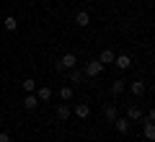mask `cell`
Here are the masks:
<instances>
[{
	"instance_id": "cell-1",
	"label": "cell",
	"mask_w": 155,
	"mask_h": 142,
	"mask_svg": "<svg viewBox=\"0 0 155 142\" xmlns=\"http://www.w3.org/2000/svg\"><path fill=\"white\" fill-rule=\"evenodd\" d=\"M101 72H104V65H101L98 60H91V62H85V70H83V75H88V78H98Z\"/></svg>"
},
{
	"instance_id": "cell-2",
	"label": "cell",
	"mask_w": 155,
	"mask_h": 142,
	"mask_svg": "<svg viewBox=\"0 0 155 142\" xmlns=\"http://www.w3.org/2000/svg\"><path fill=\"white\" fill-rule=\"evenodd\" d=\"M111 124H114V129L119 132V134H129V129H132V121H129L127 116H116Z\"/></svg>"
},
{
	"instance_id": "cell-3",
	"label": "cell",
	"mask_w": 155,
	"mask_h": 142,
	"mask_svg": "<svg viewBox=\"0 0 155 142\" xmlns=\"http://www.w3.org/2000/svg\"><path fill=\"white\" fill-rule=\"evenodd\" d=\"M57 62L62 65V70H65V72H67V70H72V67H78V57L72 54V52H65V54H62Z\"/></svg>"
},
{
	"instance_id": "cell-4",
	"label": "cell",
	"mask_w": 155,
	"mask_h": 142,
	"mask_svg": "<svg viewBox=\"0 0 155 142\" xmlns=\"http://www.w3.org/2000/svg\"><path fill=\"white\" fill-rule=\"evenodd\" d=\"M54 116H57L60 121H67V119L72 116V109H70L67 104H57V106H54Z\"/></svg>"
},
{
	"instance_id": "cell-5",
	"label": "cell",
	"mask_w": 155,
	"mask_h": 142,
	"mask_svg": "<svg viewBox=\"0 0 155 142\" xmlns=\"http://www.w3.org/2000/svg\"><path fill=\"white\" fill-rule=\"evenodd\" d=\"M34 93H36V98H39V104H47V101H49L52 96H54V91H52L49 85H41V88H36V91H34Z\"/></svg>"
},
{
	"instance_id": "cell-6",
	"label": "cell",
	"mask_w": 155,
	"mask_h": 142,
	"mask_svg": "<svg viewBox=\"0 0 155 142\" xmlns=\"http://www.w3.org/2000/svg\"><path fill=\"white\" fill-rule=\"evenodd\" d=\"M127 91L132 93V96H142V93L147 91V85H145L142 80H132V83H127Z\"/></svg>"
},
{
	"instance_id": "cell-7",
	"label": "cell",
	"mask_w": 155,
	"mask_h": 142,
	"mask_svg": "<svg viewBox=\"0 0 155 142\" xmlns=\"http://www.w3.org/2000/svg\"><path fill=\"white\" fill-rule=\"evenodd\" d=\"M127 119L132 121V124H134V121H140V119H142V109H140L137 104H129L127 106Z\"/></svg>"
},
{
	"instance_id": "cell-8",
	"label": "cell",
	"mask_w": 155,
	"mask_h": 142,
	"mask_svg": "<svg viewBox=\"0 0 155 142\" xmlns=\"http://www.w3.org/2000/svg\"><path fill=\"white\" fill-rule=\"evenodd\" d=\"M114 65L119 67V70H129V67H132V57H129V54H116L114 57Z\"/></svg>"
},
{
	"instance_id": "cell-9",
	"label": "cell",
	"mask_w": 155,
	"mask_h": 142,
	"mask_svg": "<svg viewBox=\"0 0 155 142\" xmlns=\"http://www.w3.org/2000/svg\"><path fill=\"white\" fill-rule=\"evenodd\" d=\"M72 114H75L78 119H88V116H91V106H88V104H75Z\"/></svg>"
},
{
	"instance_id": "cell-10",
	"label": "cell",
	"mask_w": 155,
	"mask_h": 142,
	"mask_svg": "<svg viewBox=\"0 0 155 142\" xmlns=\"http://www.w3.org/2000/svg\"><path fill=\"white\" fill-rule=\"evenodd\" d=\"M127 83H129V80H124V78L114 80V83H111V93H114V96H122V93L127 91Z\"/></svg>"
},
{
	"instance_id": "cell-11",
	"label": "cell",
	"mask_w": 155,
	"mask_h": 142,
	"mask_svg": "<svg viewBox=\"0 0 155 142\" xmlns=\"http://www.w3.org/2000/svg\"><path fill=\"white\" fill-rule=\"evenodd\" d=\"M36 106H39L36 93H26V98H23V109H26V111H34Z\"/></svg>"
},
{
	"instance_id": "cell-12",
	"label": "cell",
	"mask_w": 155,
	"mask_h": 142,
	"mask_svg": "<svg viewBox=\"0 0 155 142\" xmlns=\"http://www.w3.org/2000/svg\"><path fill=\"white\" fill-rule=\"evenodd\" d=\"M75 23H78V26H80V28L91 26V16H88V13H85V11H78V13H75Z\"/></svg>"
},
{
	"instance_id": "cell-13",
	"label": "cell",
	"mask_w": 155,
	"mask_h": 142,
	"mask_svg": "<svg viewBox=\"0 0 155 142\" xmlns=\"http://www.w3.org/2000/svg\"><path fill=\"white\" fill-rule=\"evenodd\" d=\"M114 57H116V54H114L111 49H104V52L98 54V62H101L104 67H106V65H114Z\"/></svg>"
},
{
	"instance_id": "cell-14",
	"label": "cell",
	"mask_w": 155,
	"mask_h": 142,
	"mask_svg": "<svg viewBox=\"0 0 155 142\" xmlns=\"http://www.w3.org/2000/svg\"><path fill=\"white\" fill-rule=\"evenodd\" d=\"M104 116H106L109 121H114L116 116H119V109H116V104H106V106H104Z\"/></svg>"
},
{
	"instance_id": "cell-15",
	"label": "cell",
	"mask_w": 155,
	"mask_h": 142,
	"mask_svg": "<svg viewBox=\"0 0 155 142\" xmlns=\"http://www.w3.org/2000/svg\"><path fill=\"white\" fill-rule=\"evenodd\" d=\"M57 96H60V101H72V96H75V91H72V85H62Z\"/></svg>"
},
{
	"instance_id": "cell-16",
	"label": "cell",
	"mask_w": 155,
	"mask_h": 142,
	"mask_svg": "<svg viewBox=\"0 0 155 142\" xmlns=\"http://www.w3.org/2000/svg\"><path fill=\"white\" fill-rule=\"evenodd\" d=\"M3 26H5V31H16V28H18L16 16H5V18H3Z\"/></svg>"
},
{
	"instance_id": "cell-17",
	"label": "cell",
	"mask_w": 155,
	"mask_h": 142,
	"mask_svg": "<svg viewBox=\"0 0 155 142\" xmlns=\"http://www.w3.org/2000/svg\"><path fill=\"white\" fill-rule=\"evenodd\" d=\"M21 88H23L26 93H34V91H36V80H34V78H23V80H21Z\"/></svg>"
},
{
	"instance_id": "cell-18",
	"label": "cell",
	"mask_w": 155,
	"mask_h": 142,
	"mask_svg": "<svg viewBox=\"0 0 155 142\" xmlns=\"http://www.w3.org/2000/svg\"><path fill=\"white\" fill-rule=\"evenodd\" d=\"M67 72H70V75H67V78H70V83H75V85L83 80V72L78 70V67H72V70H67Z\"/></svg>"
},
{
	"instance_id": "cell-19",
	"label": "cell",
	"mask_w": 155,
	"mask_h": 142,
	"mask_svg": "<svg viewBox=\"0 0 155 142\" xmlns=\"http://www.w3.org/2000/svg\"><path fill=\"white\" fill-rule=\"evenodd\" d=\"M145 137H147V140L155 137V121H145Z\"/></svg>"
},
{
	"instance_id": "cell-20",
	"label": "cell",
	"mask_w": 155,
	"mask_h": 142,
	"mask_svg": "<svg viewBox=\"0 0 155 142\" xmlns=\"http://www.w3.org/2000/svg\"><path fill=\"white\" fill-rule=\"evenodd\" d=\"M0 142H11V134L8 132H0Z\"/></svg>"
}]
</instances>
